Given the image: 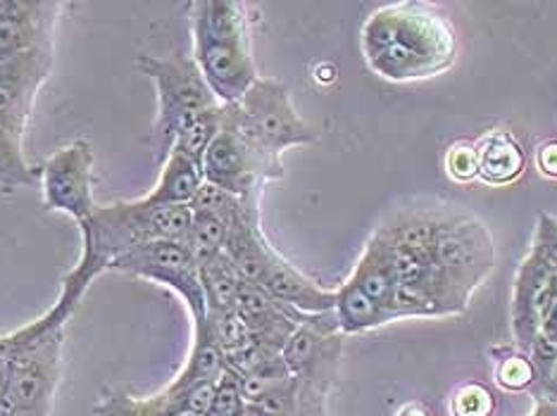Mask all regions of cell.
<instances>
[{"label":"cell","mask_w":557,"mask_h":416,"mask_svg":"<svg viewBox=\"0 0 557 416\" xmlns=\"http://www.w3.org/2000/svg\"><path fill=\"white\" fill-rule=\"evenodd\" d=\"M191 226L194 210L188 205H156L146 198L96 205L79 224L82 255L77 267L62 279L55 307L72 317L88 286L117 257L156 241L186 243Z\"/></svg>","instance_id":"obj_1"},{"label":"cell","mask_w":557,"mask_h":416,"mask_svg":"<svg viewBox=\"0 0 557 416\" xmlns=\"http://www.w3.org/2000/svg\"><path fill=\"white\" fill-rule=\"evenodd\" d=\"M367 65L388 81L436 77L458 53L455 31L443 12L429 3L379 8L362 27Z\"/></svg>","instance_id":"obj_2"},{"label":"cell","mask_w":557,"mask_h":416,"mask_svg":"<svg viewBox=\"0 0 557 416\" xmlns=\"http://www.w3.org/2000/svg\"><path fill=\"white\" fill-rule=\"evenodd\" d=\"M194 60L222 105L238 103L258 81L246 5L236 0H198L191 5Z\"/></svg>","instance_id":"obj_3"},{"label":"cell","mask_w":557,"mask_h":416,"mask_svg":"<svg viewBox=\"0 0 557 416\" xmlns=\"http://www.w3.org/2000/svg\"><path fill=\"white\" fill-rule=\"evenodd\" d=\"M136 67L146 77L156 81L158 88V117L153 126V148L156 160H168L174 146L176 134L182 131L186 122L206 110L222 105L218 96L212 93L202 72L198 70L194 55H138Z\"/></svg>","instance_id":"obj_4"},{"label":"cell","mask_w":557,"mask_h":416,"mask_svg":"<svg viewBox=\"0 0 557 416\" xmlns=\"http://www.w3.org/2000/svg\"><path fill=\"white\" fill-rule=\"evenodd\" d=\"M226 112L236 129L274 160H282L288 148L310 146L320 138L298 117L286 84L270 77H258L238 103L226 105Z\"/></svg>","instance_id":"obj_5"},{"label":"cell","mask_w":557,"mask_h":416,"mask_svg":"<svg viewBox=\"0 0 557 416\" xmlns=\"http://www.w3.org/2000/svg\"><path fill=\"white\" fill-rule=\"evenodd\" d=\"M202 176L206 181L222 188L236 198L258 193L264 181H274L284 176L282 160L264 155L240 134L224 105V122L220 134L206 150L202 157Z\"/></svg>","instance_id":"obj_6"},{"label":"cell","mask_w":557,"mask_h":416,"mask_svg":"<svg viewBox=\"0 0 557 416\" xmlns=\"http://www.w3.org/2000/svg\"><path fill=\"white\" fill-rule=\"evenodd\" d=\"M108 272H117L134 276V279H146L150 283H160L180 295L186 307L191 310L194 324L208 319L206 295H202L198 264L186 243L156 241L136 248L126 255L117 257L110 264Z\"/></svg>","instance_id":"obj_7"},{"label":"cell","mask_w":557,"mask_h":416,"mask_svg":"<svg viewBox=\"0 0 557 416\" xmlns=\"http://www.w3.org/2000/svg\"><path fill=\"white\" fill-rule=\"evenodd\" d=\"M94 146L86 138L67 143L55 150L41 169L44 207L50 212H62L77 224L88 219L94 212Z\"/></svg>","instance_id":"obj_8"},{"label":"cell","mask_w":557,"mask_h":416,"mask_svg":"<svg viewBox=\"0 0 557 416\" xmlns=\"http://www.w3.org/2000/svg\"><path fill=\"white\" fill-rule=\"evenodd\" d=\"M55 67V48L41 46L0 62V129L24 143L36 98Z\"/></svg>","instance_id":"obj_9"},{"label":"cell","mask_w":557,"mask_h":416,"mask_svg":"<svg viewBox=\"0 0 557 416\" xmlns=\"http://www.w3.org/2000/svg\"><path fill=\"white\" fill-rule=\"evenodd\" d=\"M432 257L446 274L448 283L465 302L474 288L486 279L496 262L491 234L476 219L460 217L432 250Z\"/></svg>","instance_id":"obj_10"},{"label":"cell","mask_w":557,"mask_h":416,"mask_svg":"<svg viewBox=\"0 0 557 416\" xmlns=\"http://www.w3.org/2000/svg\"><path fill=\"white\" fill-rule=\"evenodd\" d=\"M555 300L557 274L529 252V257L519 264L512 295V331L519 348L531 350Z\"/></svg>","instance_id":"obj_11"},{"label":"cell","mask_w":557,"mask_h":416,"mask_svg":"<svg viewBox=\"0 0 557 416\" xmlns=\"http://www.w3.org/2000/svg\"><path fill=\"white\" fill-rule=\"evenodd\" d=\"M60 3L44 0H0V62L34 48L55 46Z\"/></svg>","instance_id":"obj_12"},{"label":"cell","mask_w":557,"mask_h":416,"mask_svg":"<svg viewBox=\"0 0 557 416\" xmlns=\"http://www.w3.org/2000/svg\"><path fill=\"white\" fill-rule=\"evenodd\" d=\"M264 293L272 295L278 305L296 310L300 314H324L334 312L336 291L322 288L318 281L308 279L294 264L284 260L278 252L268 264L262 281L258 283Z\"/></svg>","instance_id":"obj_13"},{"label":"cell","mask_w":557,"mask_h":416,"mask_svg":"<svg viewBox=\"0 0 557 416\" xmlns=\"http://www.w3.org/2000/svg\"><path fill=\"white\" fill-rule=\"evenodd\" d=\"M458 219L460 214L446 210H410L398 214L396 222L382 226L376 234L391 245L426 255Z\"/></svg>","instance_id":"obj_14"},{"label":"cell","mask_w":557,"mask_h":416,"mask_svg":"<svg viewBox=\"0 0 557 416\" xmlns=\"http://www.w3.org/2000/svg\"><path fill=\"white\" fill-rule=\"evenodd\" d=\"M348 281L356 283L367 298H372L374 302H379V305L394 310L398 279H396L394 264H391L388 248L382 241V236L374 234L370 238V243H367L360 262L356 264V272L350 274ZM398 317H400V314H398Z\"/></svg>","instance_id":"obj_15"},{"label":"cell","mask_w":557,"mask_h":416,"mask_svg":"<svg viewBox=\"0 0 557 416\" xmlns=\"http://www.w3.org/2000/svg\"><path fill=\"white\" fill-rule=\"evenodd\" d=\"M202 184L206 176L198 162L172 148L168 160L162 162L156 188L144 198L156 205H191Z\"/></svg>","instance_id":"obj_16"},{"label":"cell","mask_w":557,"mask_h":416,"mask_svg":"<svg viewBox=\"0 0 557 416\" xmlns=\"http://www.w3.org/2000/svg\"><path fill=\"white\" fill-rule=\"evenodd\" d=\"M334 314L341 333H362L376 329V326L400 319L394 310L379 305L372 298H367L360 288L350 281L336 288Z\"/></svg>","instance_id":"obj_17"},{"label":"cell","mask_w":557,"mask_h":416,"mask_svg":"<svg viewBox=\"0 0 557 416\" xmlns=\"http://www.w3.org/2000/svg\"><path fill=\"white\" fill-rule=\"evenodd\" d=\"M479 176L486 184H510L524 172V153L510 134L493 131L476 146Z\"/></svg>","instance_id":"obj_18"},{"label":"cell","mask_w":557,"mask_h":416,"mask_svg":"<svg viewBox=\"0 0 557 416\" xmlns=\"http://www.w3.org/2000/svg\"><path fill=\"white\" fill-rule=\"evenodd\" d=\"M194 350L188 357L184 371L176 376V381L170 386V390H182L188 386H196L202 381H220V376L226 369V357L218 340L212 338L208 322L194 324Z\"/></svg>","instance_id":"obj_19"},{"label":"cell","mask_w":557,"mask_h":416,"mask_svg":"<svg viewBox=\"0 0 557 416\" xmlns=\"http://www.w3.org/2000/svg\"><path fill=\"white\" fill-rule=\"evenodd\" d=\"M202 295H206L208 314H222L236 310L238 288L244 283L232 260L226 257V252L212 257L210 262L198 264Z\"/></svg>","instance_id":"obj_20"},{"label":"cell","mask_w":557,"mask_h":416,"mask_svg":"<svg viewBox=\"0 0 557 416\" xmlns=\"http://www.w3.org/2000/svg\"><path fill=\"white\" fill-rule=\"evenodd\" d=\"M222 122H224V105L200 112V115H196L191 122H186L182 126V131L176 134L172 148L182 150L184 155L196 160L202 167V157H206V150L214 141V136L220 134Z\"/></svg>","instance_id":"obj_21"},{"label":"cell","mask_w":557,"mask_h":416,"mask_svg":"<svg viewBox=\"0 0 557 416\" xmlns=\"http://www.w3.org/2000/svg\"><path fill=\"white\" fill-rule=\"evenodd\" d=\"M39 179L41 169H36L27 155H24V143L15 141L8 131L0 129V186H36Z\"/></svg>","instance_id":"obj_22"},{"label":"cell","mask_w":557,"mask_h":416,"mask_svg":"<svg viewBox=\"0 0 557 416\" xmlns=\"http://www.w3.org/2000/svg\"><path fill=\"white\" fill-rule=\"evenodd\" d=\"M188 250L196 260V264L210 262L224 252L226 245V224L218 217H210V214H194V226L191 236L186 241Z\"/></svg>","instance_id":"obj_23"},{"label":"cell","mask_w":557,"mask_h":416,"mask_svg":"<svg viewBox=\"0 0 557 416\" xmlns=\"http://www.w3.org/2000/svg\"><path fill=\"white\" fill-rule=\"evenodd\" d=\"M290 378H294V374L288 371L286 362L282 357H276L268 364H262V367L252 374L240 376V390H244V398L248 405H256V402L262 400L264 395H270L274 390L288 386Z\"/></svg>","instance_id":"obj_24"},{"label":"cell","mask_w":557,"mask_h":416,"mask_svg":"<svg viewBox=\"0 0 557 416\" xmlns=\"http://www.w3.org/2000/svg\"><path fill=\"white\" fill-rule=\"evenodd\" d=\"M238 205H240V198L226 193V191H222V188L206 181L200 186V191L196 193L194 203L188 207L194 210V214H210V217H218L224 224H230Z\"/></svg>","instance_id":"obj_25"},{"label":"cell","mask_w":557,"mask_h":416,"mask_svg":"<svg viewBox=\"0 0 557 416\" xmlns=\"http://www.w3.org/2000/svg\"><path fill=\"white\" fill-rule=\"evenodd\" d=\"M246 405L248 402L244 398V390H240V376L226 367L220 376L218 386H214V402L210 416H240Z\"/></svg>","instance_id":"obj_26"},{"label":"cell","mask_w":557,"mask_h":416,"mask_svg":"<svg viewBox=\"0 0 557 416\" xmlns=\"http://www.w3.org/2000/svg\"><path fill=\"white\" fill-rule=\"evenodd\" d=\"M446 167L448 174L455 181H472L479 176V153L476 146L470 143H458L450 148V153L446 157Z\"/></svg>","instance_id":"obj_27"},{"label":"cell","mask_w":557,"mask_h":416,"mask_svg":"<svg viewBox=\"0 0 557 416\" xmlns=\"http://www.w3.org/2000/svg\"><path fill=\"white\" fill-rule=\"evenodd\" d=\"M455 416H491L493 398L486 388L467 386L453 402Z\"/></svg>","instance_id":"obj_28"},{"label":"cell","mask_w":557,"mask_h":416,"mask_svg":"<svg viewBox=\"0 0 557 416\" xmlns=\"http://www.w3.org/2000/svg\"><path fill=\"white\" fill-rule=\"evenodd\" d=\"M534 367H531V362L527 357H508L498 369V383L517 390V388H527L531 381H534Z\"/></svg>","instance_id":"obj_29"},{"label":"cell","mask_w":557,"mask_h":416,"mask_svg":"<svg viewBox=\"0 0 557 416\" xmlns=\"http://www.w3.org/2000/svg\"><path fill=\"white\" fill-rule=\"evenodd\" d=\"M539 167L543 174L557 176V143H546L539 150Z\"/></svg>","instance_id":"obj_30"},{"label":"cell","mask_w":557,"mask_h":416,"mask_svg":"<svg viewBox=\"0 0 557 416\" xmlns=\"http://www.w3.org/2000/svg\"><path fill=\"white\" fill-rule=\"evenodd\" d=\"M539 336L548 338L550 343H555V345H557V300L553 302V307H550V312H548L546 322H543V326H541V333H539Z\"/></svg>","instance_id":"obj_31"},{"label":"cell","mask_w":557,"mask_h":416,"mask_svg":"<svg viewBox=\"0 0 557 416\" xmlns=\"http://www.w3.org/2000/svg\"><path fill=\"white\" fill-rule=\"evenodd\" d=\"M400 416H429V414L424 409H420V407H410V409H403Z\"/></svg>","instance_id":"obj_32"},{"label":"cell","mask_w":557,"mask_h":416,"mask_svg":"<svg viewBox=\"0 0 557 416\" xmlns=\"http://www.w3.org/2000/svg\"><path fill=\"white\" fill-rule=\"evenodd\" d=\"M240 416H264L256 405H246V409L240 412Z\"/></svg>","instance_id":"obj_33"},{"label":"cell","mask_w":557,"mask_h":416,"mask_svg":"<svg viewBox=\"0 0 557 416\" xmlns=\"http://www.w3.org/2000/svg\"><path fill=\"white\" fill-rule=\"evenodd\" d=\"M548 390L553 395H557V362H555V369H553V378H550V383H548Z\"/></svg>","instance_id":"obj_34"},{"label":"cell","mask_w":557,"mask_h":416,"mask_svg":"<svg viewBox=\"0 0 557 416\" xmlns=\"http://www.w3.org/2000/svg\"><path fill=\"white\" fill-rule=\"evenodd\" d=\"M0 416H10V407H8V402H5V400L0 402Z\"/></svg>","instance_id":"obj_35"}]
</instances>
